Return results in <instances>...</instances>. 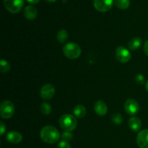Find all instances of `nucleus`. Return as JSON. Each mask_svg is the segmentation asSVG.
I'll list each match as a JSON object with an SVG mask.
<instances>
[{"label":"nucleus","mask_w":148,"mask_h":148,"mask_svg":"<svg viewBox=\"0 0 148 148\" xmlns=\"http://www.w3.org/2000/svg\"><path fill=\"white\" fill-rule=\"evenodd\" d=\"M5 132H6L5 124L3 123V121H1V122H0V134H1V136H2L3 134L5 133Z\"/></svg>","instance_id":"393cba45"},{"label":"nucleus","mask_w":148,"mask_h":148,"mask_svg":"<svg viewBox=\"0 0 148 148\" xmlns=\"http://www.w3.org/2000/svg\"><path fill=\"white\" fill-rule=\"evenodd\" d=\"M45 1L48 3H53V2H55L56 0H45Z\"/></svg>","instance_id":"cd10ccee"},{"label":"nucleus","mask_w":148,"mask_h":148,"mask_svg":"<svg viewBox=\"0 0 148 148\" xmlns=\"http://www.w3.org/2000/svg\"><path fill=\"white\" fill-rule=\"evenodd\" d=\"M137 143L140 148H148V129L142 130L138 133Z\"/></svg>","instance_id":"9d476101"},{"label":"nucleus","mask_w":148,"mask_h":148,"mask_svg":"<svg viewBox=\"0 0 148 148\" xmlns=\"http://www.w3.org/2000/svg\"><path fill=\"white\" fill-rule=\"evenodd\" d=\"M129 127L131 129L132 131L136 132H140V130L142 128V121L140 118L136 116H132L130 119L129 120Z\"/></svg>","instance_id":"4468645a"},{"label":"nucleus","mask_w":148,"mask_h":148,"mask_svg":"<svg viewBox=\"0 0 148 148\" xmlns=\"http://www.w3.org/2000/svg\"><path fill=\"white\" fill-rule=\"evenodd\" d=\"M62 51H63L64 55L67 59H76L79 58L81 55L82 49L77 43L70 42L63 46Z\"/></svg>","instance_id":"f03ea898"},{"label":"nucleus","mask_w":148,"mask_h":148,"mask_svg":"<svg viewBox=\"0 0 148 148\" xmlns=\"http://www.w3.org/2000/svg\"><path fill=\"white\" fill-rule=\"evenodd\" d=\"M7 142L12 144H18L23 140V136L20 132L16 131H11L7 133L6 136Z\"/></svg>","instance_id":"f8f14e48"},{"label":"nucleus","mask_w":148,"mask_h":148,"mask_svg":"<svg viewBox=\"0 0 148 148\" xmlns=\"http://www.w3.org/2000/svg\"><path fill=\"white\" fill-rule=\"evenodd\" d=\"M23 14L26 19L29 20H33L37 17L38 12L36 7L32 5H28L24 9Z\"/></svg>","instance_id":"ddd939ff"},{"label":"nucleus","mask_w":148,"mask_h":148,"mask_svg":"<svg viewBox=\"0 0 148 148\" xmlns=\"http://www.w3.org/2000/svg\"><path fill=\"white\" fill-rule=\"evenodd\" d=\"M27 2L30 3V4H37V3H38L39 1H40V0H27Z\"/></svg>","instance_id":"bb28decb"},{"label":"nucleus","mask_w":148,"mask_h":148,"mask_svg":"<svg viewBox=\"0 0 148 148\" xmlns=\"http://www.w3.org/2000/svg\"><path fill=\"white\" fill-rule=\"evenodd\" d=\"M55 88L51 84H46L41 88L40 95L43 99L50 100L54 96Z\"/></svg>","instance_id":"1a4fd4ad"},{"label":"nucleus","mask_w":148,"mask_h":148,"mask_svg":"<svg viewBox=\"0 0 148 148\" xmlns=\"http://www.w3.org/2000/svg\"><path fill=\"white\" fill-rule=\"evenodd\" d=\"M94 110L97 115L103 116L108 112V107L105 102L102 101H98L94 104Z\"/></svg>","instance_id":"9b49d317"},{"label":"nucleus","mask_w":148,"mask_h":148,"mask_svg":"<svg viewBox=\"0 0 148 148\" xmlns=\"http://www.w3.org/2000/svg\"><path fill=\"white\" fill-rule=\"evenodd\" d=\"M11 65L5 59H1L0 62V72L1 73H7L10 70Z\"/></svg>","instance_id":"aec40b11"},{"label":"nucleus","mask_w":148,"mask_h":148,"mask_svg":"<svg viewBox=\"0 0 148 148\" xmlns=\"http://www.w3.org/2000/svg\"><path fill=\"white\" fill-rule=\"evenodd\" d=\"M74 115L78 119H82L87 114V110L85 107L82 105H77L74 108Z\"/></svg>","instance_id":"dca6fc26"},{"label":"nucleus","mask_w":148,"mask_h":148,"mask_svg":"<svg viewBox=\"0 0 148 148\" xmlns=\"http://www.w3.org/2000/svg\"><path fill=\"white\" fill-rule=\"evenodd\" d=\"M3 2L6 10L13 14L19 12L24 6V0H3Z\"/></svg>","instance_id":"39448f33"},{"label":"nucleus","mask_w":148,"mask_h":148,"mask_svg":"<svg viewBox=\"0 0 148 148\" xmlns=\"http://www.w3.org/2000/svg\"><path fill=\"white\" fill-rule=\"evenodd\" d=\"M57 148H72V147H71V145H69V143L68 142L63 141L62 140V142H60L58 144Z\"/></svg>","instance_id":"b1692460"},{"label":"nucleus","mask_w":148,"mask_h":148,"mask_svg":"<svg viewBox=\"0 0 148 148\" xmlns=\"http://www.w3.org/2000/svg\"><path fill=\"white\" fill-rule=\"evenodd\" d=\"M111 120H112V122L114 124L119 125V124H121L123 122V116L119 113H116V114H114L112 115Z\"/></svg>","instance_id":"412c9836"},{"label":"nucleus","mask_w":148,"mask_h":148,"mask_svg":"<svg viewBox=\"0 0 148 148\" xmlns=\"http://www.w3.org/2000/svg\"><path fill=\"white\" fill-rule=\"evenodd\" d=\"M14 114V106L10 101H4L0 106V115L2 119H8Z\"/></svg>","instance_id":"20e7f679"},{"label":"nucleus","mask_w":148,"mask_h":148,"mask_svg":"<svg viewBox=\"0 0 148 148\" xmlns=\"http://www.w3.org/2000/svg\"><path fill=\"white\" fill-rule=\"evenodd\" d=\"M114 3L120 10H127L130 5V0H114Z\"/></svg>","instance_id":"a211bd4d"},{"label":"nucleus","mask_w":148,"mask_h":148,"mask_svg":"<svg viewBox=\"0 0 148 148\" xmlns=\"http://www.w3.org/2000/svg\"><path fill=\"white\" fill-rule=\"evenodd\" d=\"M143 50H144L145 53L148 56V40L145 42V44L143 46Z\"/></svg>","instance_id":"a878e982"},{"label":"nucleus","mask_w":148,"mask_h":148,"mask_svg":"<svg viewBox=\"0 0 148 148\" xmlns=\"http://www.w3.org/2000/svg\"><path fill=\"white\" fill-rule=\"evenodd\" d=\"M116 58L121 63L126 64L131 60L132 53L127 48L119 46L116 50Z\"/></svg>","instance_id":"423d86ee"},{"label":"nucleus","mask_w":148,"mask_h":148,"mask_svg":"<svg viewBox=\"0 0 148 148\" xmlns=\"http://www.w3.org/2000/svg\"><path fill=\"white\" fill-rule=\"evenodd\" d=\"M59 125L64 131L72 132L76 129L77 122L74 116L70 114H64L59 118Z\"/></svg>","instance_id":"7ed1b4c3"},{"label":"nucleus","mask_w":148,"mask_h":148,"mask_svg":"<svg viewBox=\"0 0 148 148\" xmlns=\"http://www.w3.org/2000/svg\"><path fill=\"white\" fill-rule=\"evenodd\" d=\"M142 43H143V40L140 38H133L129 41L128 47L130 50L136 51L140 49V46H142Z\"/></svg>","instance_id":"2eb2a0df"},{"label":"nucleus","mask_w":148,"mask_h":148,"mask_svg":"<svg viewBox=\"0 0 148 148\" xmlns=\"http://www.w3.org/2000/svg\"><path fill=\"white\" fill-rule=\"evenodd\" d=\"M40 112L45 116H49L51 113V106L49 103H42L40 106Z\"/></svg>","instance_id":"6ab92c4d"},{"label":"nucleus","mask_w":148,"mask_h":148,"mask_svg":"<svg viewBox=\"0 0 148 148\" xmlns=\"http://www.w3.org/2000/svg\"><path fill=\"white\" fill-rule=\"evenodd\" d=\"M124 110L126 113L130 116L137 114L140 111L139 103L134 99H127L124 103Z\"/></svg>","instance_id":"6e6552de"},{"label":"nucleus","mask_w":148,"mask_h":148,"mask_svg":"<svg viewBox=\"0 0 148 148\" xmlns=\"http://www.w3.org/2000/svg\"><path fill=\"white\" fill-rule=\"evenodd\" d=\"M40 137L44 143L48 144H54L59 141L60 134L56 127L53 126H45L41 129Z\"/></svg>","instance_id":"f257e3e1"},{"label":"nucleus","mask_w":148,"mask_h":148,"mask_svg":"<svg viewBox=\"0 0 148 148\" xmlns=\"http://www.w3.org/2000/svg\"><path fill=\"white\" fill-rule=\"evenodd\" d=\"M56 38H57V40L59 42L62 43H65L67 40L68 38H69V33H68V32L66 30L62 29V30H60L58 32Z\"/></svg>","instance_id":"f3484780"},{"label":"nucleus","mask_w":148,"mask_h":148,"mask_svg":"<svg viewBox=\"0 0 148 148\" xmlns=\"http://www.w3.org/2000/svg\"><path fill=\"white\" fill-rule=\"evenodd\" d=\"M94 7L101 12H106L112 8L114 0H94Z\"/></svg>","instance_id":"0eeeda50"},{"label":"nucleus","mask_w":148,"mask_h":148,"mask_svg":"<svg viewBox=\"0 0 148 148\" xmlns=\"http://www.w3.org/2000/svg\"><path fill=\"white\" fill-rule=\"evenodd\" d=\"M145 88H146V90H147L148 92V79L147 80V82H145Z\"/></svg>","instance_id":"c85d7f7f"},{"label":"nucleus","mask_w":148,"mask_h":148,"mask_svg":"<svg viewBox=\"0 0 148 148\" xmlns=\"http://www.w3.org/2000/svg\"><path fill=\"white\" fill-rule=\"evenodd\" d=\"M135 79V82L137 84H140V85H143L145 83V77H144V75H142V74H137V75L134 77Z\"/></svg>","instance_id":"5701e85b"},{"label":"nucleus","mask_w":148,"mask_h":148,"mask_svg":"<svg viewBox=\"0 0 148 148\" xmlns=\"http://www.w3.org/2000/svg\"><path fill=\"white\" fill-rule=\"evenodd\" d=\"M61 138L63 140V141H71L73 139V134H72V133L71 132L64 131L62 133V135H61Z\"/></svg>","instance_id":"4be33fe9"}]
</instances>
